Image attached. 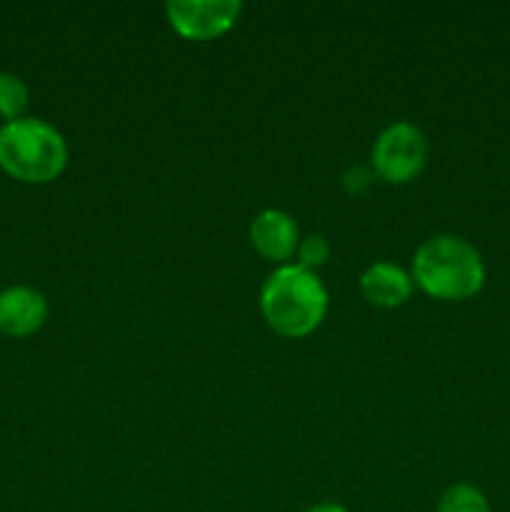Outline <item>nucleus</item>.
Wrapping results in <instances>:
<instances>
[{"label":"nucleus","mask_w":510,"mask_h":512,"mask_svg":"<svg viewBox=\"0 0 510 512\" xmlns=\"http://www.w3.org/2000/svg\"><path fill=\"white\" fill-rule=\"evenodd\" d=\"M370 180H373V175L368 173L365 168H360V165H355V168H350L348 173L343 175V185L348 193H363V190L370 188Z\"/></svg>","instance_id":"nucleus-12"},{"label":"nucleus","mask_w":510,"mask_h":512,"mask_svg":"<svg viewBox=\"0 0 510 512\" xmlns=\"http://www.w3.org/2000/svg\"><path fill=\"white\" fill-rule=\"evenodd\" d=\"M370 163L385 183H410L428 163V138L418 125L395 120L375 138Z\"/></svg>","instance_id":"nucleus-4"},{"label":"nucleus","mask_w":510,"mask_h":512,"mask_svg":"<svg viewBox=\"0 0 510 512\" xmlns=\"http://www.w3.org/2000/svg\"><path fill=\"white\" fill-rule=\"evenodd\" d=\"M68 165V143L38 118L10 120L0 128V168L23 183H50Z\"/></svg>","instance_id":"nucleus-3"},{"label":"nucleus","mask_w":510,"mask_h":512,"mask_svg":"<svg viewBox=\"0 0 510 512\" xmlns=\"http://www.w3.org/2000/svg\"><path fill=\"white\" fill-rule=\"evenodd\" d=\"M48 318V303L43 293L28 285H15L0 293V333L10 338H25L43 328Z\"/></svg>","instance_id":"nucleus-7"},{"label":"nucleus","mask_w":510,"mask_h":512,"mask_svg":"<svg viewBox=\"0 0 510 512\" xmlns=\"http://www.w3.org/2000/svg\"><path fill=\"white\" fill-rule=\"evenodd\" d=\"M360 290L365 300L378 308H398L413 293V278L400 265L380 260L360 275Z\"/></svg>","instance_id":"nucleus-8"},{"label":"nucleus","mask_w":510,"mask_h":512,"mask_svg":"<svg viewBox=\"0 0 510 512\" xmlns=\"http://www.w3.org/2000/svg\"><path fill=\"white\" fill-rule=\"evenodd\" d=\"M28 85L13 73H0V118L18 120L28 108Z\"/></svg>","instance_id":"nucleus-10"},{"label":"nucleus","mask_w":510,"mask_h":512,"mask_svg":"<svg viewBox=\"0 0 510 512\" xmlns=\"http://www.w3.org/2000/svg\"><path fill=\"white\" fill-rule=\"evenodd\" d=\"M298 258L303 268L308 270H318L320 265L328 263L330 258V245L328 240L323 238V235H308V238H300V245H298Z\"/></svg>","instance_id":"nucleus-11"},{"label":"nucleus","mask_w":510,"mask_h":512,"mask_svg":"<svg viewBox=\"0 0 510 512\" xmlns=\"http://www.w3.org/2000/svg\"><path fill=\"white\" fill-rule=\"evenodd\" d=\"M413 283L438 300H468L485 285V263L460 235H433L413 255Z\"/></svg>","instance_id":"nucleus-2"},{"label":"nucleus","mask_w":510,"mask_h":512,"mask_svg":"<svg viewBox=\"0 0 510 512\" xmlns=\"http://www.w3.org/2000/svg\"><path fill=\"white\" fill-rule=\"evenodd\" d=\"M305 512H348V508H343V505L338 503H320V505H313V508Z\"/></svg>","instance_id":"nucleus-13"},{"label":"nucleus","mask_w":510,"mask_h":512,"mask_svg":"<svg viewBox=\"0 0 510 512\" xmlns=\"http://www.w3.org/2000/svg\"><path fill=\"white\" fill-rule=\"evenodd\" d=\"M435 512H493L490 510L488 498L480 488L470 483H458L450 485L438 500V508Z\"/></svg>","instance_id":"nucleus-9"},{"label":"nucleus","mask_w":510,"mask_h":512,"mask_svg":"<svg viewBox=\"0 0 510 512\" xmlns=\"http://www.w3.org/2000/svg\"><path fill=\"white\" fill-rule=\"evenodd\" d=\"M240 0H168L165 15L178 35L188 40H213L228 33L240 18Z\"/></svg>","instance_id":"nucleus-5"},{"label":"nucleus","mask_w":510,"mask_h":512,"mask_svg":"<svg viewBox=\"0 0 510 512\" xmlns=\"http://www.w3.org/2000/svg\"><path fill=\"white\" fill-rule=\"evenodd\" d=\"M260 310L270 328L285 338H305L328 313V290L313 270L280 265L260 288Z\"/></svg>","instance_id":"nucleus-1"},{"label":"nucleus","mask_w":510,"mask_h":512,"mask_svg":"<svg viewBox=\"0 0 510 512\" xmlns=\"http://www.w3.org/2000/svg\"><path fill=\"white\" fill-rule=\"evenodd\" d=\"M250 245L263 255L265 260H288L298 253L300 230L298 223L285 210H260L250 223Z\"/></svg>","instance_id":"nucleus-6"}]
</instances>
